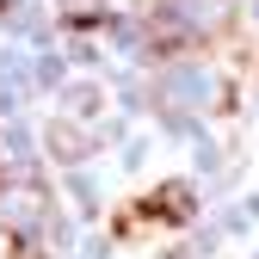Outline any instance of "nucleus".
<instances>
[{"mask_svg":"<svg viewBox=\"0 0 259 259\" xmlns=\"http://www.w3.org/2000/svg\"><path fill=\"white\" fill-rule=\"evenodd\" d=\"M185 216H191V191H185V185H154L148 198H136V204L117 210V235H136V229H148V222L179 229Z\"/></svg>","mask_w":259,"mask_h":259,"instance_id":"nucleus-1","label":"nucleus"}]
</instances>
